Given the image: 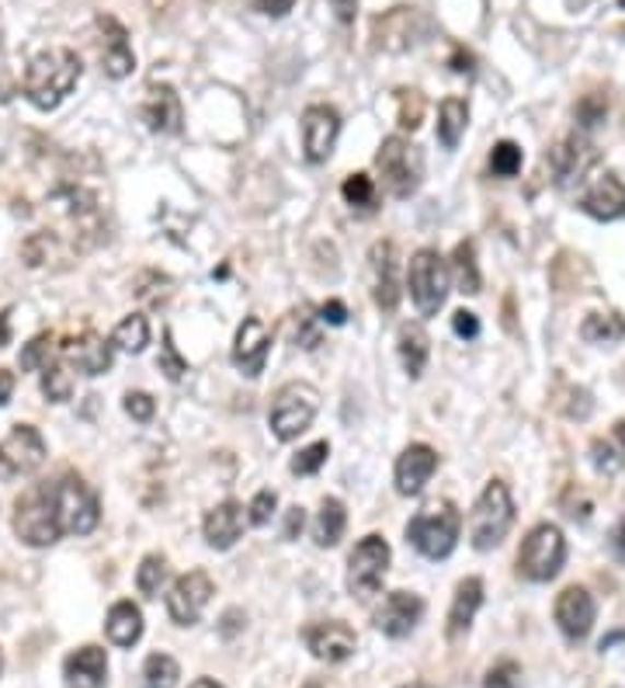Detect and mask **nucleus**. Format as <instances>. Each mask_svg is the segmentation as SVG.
<instances>
[{"instance_id": "1", "label": "nucleus", "mask_w": 625, "mask_h": 688, "mask_svg": "<svg viewBox=\"0 0 625 688\" xmlns=\"http://www.w3.org/2000/svg\"><path fill=\"white\" fill-rule=\"evenodd\" d=\"M80 56L67 46H53L43 49L38 56H32V64L25 70V98L38 112H53L73 94V88L80 84Z\"/></svg>"}, {"instance_id": "2", "label": "nucleus", "mask_w": 625, "mask_h": 688, "mask_svg": "<svg viewBox=\"0 0 625 688\" xmlns=\"http://www.w3.org/2000/svg\"><path fill=\"white\" fill-rule=\"evenodd\" d=\"M14 536L25 546H35V550L53 546V542H59V536H67L63 521H59V504H56L53 480L35 483V488H28L22 497H18V504H14Z\"/></svg>"}, {"instance_id": "3", "label": "nucleus", "mask_w": 625, "mask_h": 688, "mask_svg": "<svg viewBox=\"0 0 625 688\" xmlns=\"http://www.w3.org/2000/svg\"><path fill=\"white\" fill-rule=\"evenodd\" d=\"M462 532V515L452 501H435L425 512H417L407 525V542L420 557L428 560H445Z\"/></svg>"}, {"instance_id": "4", "label": "nucleus", "mask_w": 625, "mask_h": 688, "mask_svg": "<svg viewBox=\"0 0 625 688\" xmlns=\"http://www.w3.org/2000/svg\"><path fill=\"white\" fill-rule=\"evenodd\" d=\"M511 525H514V501H511L508 483L490 480L487 488H483L473 515H470V542H473V550H479V553L494 550V546H500L504 536L511 532Z\"/></svg>"}, {"instance_id": "5", "label": "nucleus", "mask_w": 625, "mask_h": 688, "mask_svg": "<svg viewBox=\"0 0 625 688\" xmlns=\"http://www.w3.org/2000/svg\"><path fill=\"white\" fill-rule=\"evenodd\" d=\"M375 168L382 174V188L393 198H410L420 188V181H425V157L403 136L382 139V147L375 153Z\"/></svg>"}, {"instance_id": "6", "label": "nucleus", "mask_w": 625, "mask_h": 688, "mask_svg": "<svg viewBox=\"0 0 625 688\" xmlns=\"http://www.w3.org/2000/svg\"><path fill=\"white\" fill-rule=\"evenodd\" d=\"M563 560H567V539L556 529V525L542 521L529 532V539L521 542L518 550V574L525 581H553L563 571Z\"/></svg>"}, {"instance_id": "7", "label": "nucleus", "mask_w": 625, "mask_h": 688, "mask_svg": "<svg viewBox=\"0 0 625 688\" xmlns=\"http://www.w3.org/2000/svg\"><path fill=\"white\" fill-rule=\"evenodd\" d=\"M316 411H320V393L310 387V382H289V387H281L275 393L268 424H271L278 442H292L310 428Z\"/></svg>"}, {"instance_id": "8", "label": "nucleus", "mask_w": 625, "mask_h": 688, "mask_svg": "<svg viewBox=\"0 0 625 688\" xmlns=\"http://www.w3.org/2000/svg\"><path fill=\"white\" fill-rule=\"evenodd\" d=\"M449 265L441 261L438 251L425 248L410 257V275H407V286H410V296L417 302L420 317H435L441 307H445V296H449Z\"/></svg>"}, {"instance_id": "9", "label": "nucleus", "mask_w": 625, "mask_h": 688, "mask_svg": "<svg viewBox=\"0 0 625 688\" xmlns=\"http://www.w3.org/2000/svg\"><path fill=\"white\" fill-rule=\"evenodd\" d=\"M46 462V438L35 424H14L0 442V483L32 477Z\"/></svg>"}, {"instance_id": "10", "label": "nucleus", "mask_w": 625, "mask_h": 688, "mask_svg": "<svg viewBox=\"0 0 625 688\" xmlns=\"http://www.w3.org/2000/svg\"><path fill=\"white\" fill-rule=\"evenodd\" d=\"M390 560H393L390 542L382 536H366V539H361L355 546L351 560H348V588H351V595L372 598L382 588L386 574H390Z\"/></svg>"}, {"instance_id": "11", "label": "nucleus", "mask_w": 625, "mask_h": 688, "mask_svg": "<svg viewBox=\"0 0 625 688\" xmlns=\"http://www.w3.org/2000/svg\"><path fill=\"white\" fill-rule=\"evenodd\" d=\"M212 598V577L206 571H188L167 592V612L177 626H195Z\"/></svg>"}, {"instance_id": "12", "label": "nucleus", "mask_w": 625, "mask_h": 688, "mask_svg": "<svg viewBox=\"0 0 625 688\" xmlns=\"http://www.w3.org/2000/svg\"><path fill=\"white\" fill-rule=\"evenodd\" d=\"M268 352H271V331L261 317H244V323L236 328V341H233V366L257 379L268 366Z\"/></svg>"}, {"instance_id": "13", "label": "nucleus", "mask_w": 625, "mask_h": 688, "mask_svg": "<svg viewBox=\"0 0 625 688\" xmlns=\"http://www.w3.org/2000/svg\"><path fill=\"white\" fill-rule=\"evenodd\" d=\"M340 133V115L331 105H310L302 112V150H306L310 164H324L334 153Z\"/></svg>"}, {"instance_id": "14", "label": "nucleus", "mask_w": 625, "mask_h": 688, "mask_svg": "<svg viewBox=\"0 0 625 688\" xmlns=\"http://www.w3.org/2000/svg\"><path fill=\"white\" fill-rule=\"evenodd\" d=\"M94 28H97V49H101V64H105V73L112 80H123L132 73L136 67V53L129 46V32L115 22L112 14H97L94 18Z\"/></svg>"}, {"instance_id": "15", "label": "nucleus", "mask_w": 625, "mask_h": 688, "mask_svg": "<svg viewBox=\"0 0 625 688\" xmlns=\"http://www.w3.org/2000/svg\"><path fill=\"white\" fill-rule=\"evenodd\" d=\"M59 358L80 376H105L112 369V344L97 331H84L59 344Z\"/></svg>"}, {"instance_id": "16", "label": "nucleus", "mask_w": 625, "mask_h": 688, "mask_svg": "<svg viewBox=\"0 0 625 688\" xmlns=\"http://www.w3.org/2000/svg\"><path fill=\"white\" fill-rule=\"evenodd\" d=\"M306 646H310V654L316 661H327V664H340V661H348L355 654V630L348 622H340V619H327V622H313L306 633Z\"/></svg>"}, {"instance_id": "17", "label": "nucleus", "mask_w": 625, "mask_h": 688, "mask_svg": "<svg viewBox=\"0 0 625 688\" xmlns=\"http://www.w3.org/2000/svg\"><path fill=\"white\" fill-rule=\"evenodd\" d=\"M594 616H598V605L588 588H577L574 584V588H567L556 598V626L567 640L588 637L594 630Z\"/></svg>"}, {"instance_id": "18", "label": "nucleus", "mask_w": 625, "mask_h": 688, "mask_svg": "<svg viewBox=\"0 0 625 688\" xmlns=\"http://www.w3.org/2000/svg\"><path fill=\"white\" fill-rule=\"evenodd\" d=\"M435 470H438V452L431 445H425V442L407 445L403 456L396 459V491L403 497H417L425 491V483L435 477Z\"/></svg>"}, {"instance_id": "19", "label": "nucleus", "mask_w": 625, "mask_h": 688, "mask_svg": "<svg viewBox=\"0 0 625 688\" xmlns=\"http://www.w3.org/2000/svg\"><path fill=\"white\" fill-rule=\"evenodd\" d=\"M420 616H425V601L410 592H393V595H386L382 609L375 612V626H379V633L403 640L417 630Z\"/></svg>"}, {"instance_id": "20", "label": "nucleus", "mask_w": 625, "mask_h": 688, "mask_svg": "<svg viewBox=\"0 0 625 688\" xmlns=\"http://www.w3.org/2000/svg\"><path fill=\"white\" fill-rule=\"evenodd\" d=\"M580 209L601 222L618 219L625 213V185L618 181V174H612V171L598 174L588 185V192L580 195Z\"/></svg>"}, {"instance_id": "21", "label": "nucleus", "mask_w": 625, "mask_h": 688, "mask_svg": "<svg viewBox=\"0 0 625 688\" xmlns=\"http://www.w3.org/2000/svg\"><path fill=\"white\" fill-rule=\"evenodd\" d=\"M372 296L382 313H393L400 307V278H396V248L390 240L372 248Z\"/></svg>"}, {"instance_id": "22", "label": "nucleus", "mask_w": 625, "mask_h": 688, "mask_svg": "<svg viewBox=\"0 0 625 688\" xmlns=\"http://www.w3.org/2000/svg\"><path fill=\"white\" fill-rule=\"evenodd\" d=\"M63 678H67V688H105V678H108V657L101 646L88 643L73 651L63 664Z\"/></svg>"}, {"instance_id": "23", "label": "nucleus", "mask_w": 625, "mask_h": 688, "mask_svg": "<svg viewBox=\"0 0 625 688\" xmlns=\"http://www.w3.org/2000/svg\"><path fill=\"white\" fill-rule=\"evenodd\" d=\"M139 115L153 133H181V98L167 84H153L147 101L139 105Z\"/></svg>"}, {"instance_id": "24", "label": "nucleus", "mask_w": 625, "mask_h": 688, "mask_svg": "<svg viewBox=\"0 0 625 688\" xmlns=\"http://www.w3.org/2000/svg\"><path fill=\"white\" fill-rule=\"evenodd\" d=\"M244 508H240L236 501H223L216 504V508L206 515V542L212 546V550H230V546L240 539V532H244Z\"/></svg>"}, {"instance_id": "25", "label": "nucleus", "mask_w": 625, "mask_h": 688, "mask_svg": "<svg viewBox=\"0 0 625 688\" xmlns=\"http://www.w3.org/2000/svg\"><path fill=\"white\" fill-rule=\"evenodd\" d=\"M549 160H553V174H556L559 185H570V181H580V174L594 164V147L588 144V139L570 136L567 144H559L553 150Z\"/></svg>"}, {"instance_id": "26", "label": "nucleus", "mask_w": 625, "mask_h": 688, "mask_svg": "<svg viewBox=\"0 0 625 688\" xmlns=\"http://www.w3.org/2000/svg\"><path fill=\"white\" fill-rule=\"evenodd\" d=\"M479 605H483V581L479 577H466L455 588V601H452V612H449V637L452 640H459L462 633H470Z\"/></svg>"}, {"instance_id": "27", "label": "nucleus", "mask_w": 625, "mask_h": 688, "mask_svg": "<svg viewBox=\"0 0 625 688\" xmlns=\"http://www.w3.org/2000/svg\"><path fill=\"white\" fill-rule=\"evenodd\" d=\"M396 348H400V362H403V369H407V376L420 379V372L428 366V355H431V341H428L425 328H420V323H403L396 334Z\"/></svg>"}, {"instance_id": "28", "label": "nucleus", "mask_w": 625, "mask_h": 688, "mask_svg": "<svg viewBox=\"0 0 625 688\" xmlns=\"http://www.w3.org/2000/svg\"><path fill=\"white\" fill-rule=\"evenodd\" d=\"M105 633L115 646H136L143 637V612L132 601H115L105 619Z\"/></svg>"}, {"instance_id": "29", "label": "nucleus", "mask_w": 625, "mask_h": 688, "mask_svg": "<svg viewBox=\"0 0 625 688\" xmlns=\"http://www.w3.org/2000/svg\"><path fill=\"white\" fill-rule=\"evenodd\" d=\"M345 525H348L345 504H340L337 497H324L320 501L316 521H313V542L320 546V550H331V546H337L340 536H345Z\"/></svg>"}, {"instance_id": "30", "label": "nucleus", "mask_w": 625, "mask_h": 688, "mask_svg": "<svg viewBox=\"0 0 625 688\" xmlns=\"http://www.w3.org/2000/svg\"><path fill=\"white\" fill-rule=\"evenodd\" d=\"M466 123H470V105L462 98H445L438 108V139L445 150H455L462 133H466Z\"/></svg>"}, {"instance_id": "31", "label": "nucleus", "mask_w": 625, "mask_h": 688, "mask_svg": "<svg viewBox=\"0 0 625 688\" xmlns=\"http://www.w3.org/2000/svg\"><path fill=\"white\" fill-rule=\"evenodd\" d=\"M452 272H455V286H459L462 296H476L479 293V268H476V248H473V240H462V244H455Z\"/></svg>"}, {"instance_id": "32", "label": "nucleus", "mask_w": 625, "mask_h": 688, "mask_svg": "<svg viewBox=\"0 0 625 688\" xmlns=\"http://www.w3.org/2000/svg\"><path fill=\"white\" fill-rule=\"evenodd\" d=\"M112 344H115V348L129 352V355H139V352H143L147 344H150V323H147V317H143V313L126 317V320L115 328Z\"/></svg>"}, {"instance_id": "33", "label": "nucleus", "mask_w": 625, "mask_h": 688, "mask_svg": "<svg viewBox=\"0 0 625 688\" xmlns=\"http://www.w3.org/2000/svg\"><path fill=\"white\" fill-rule=\"evenodd\" d=\"M580 337L591 341V344H615V341L625 337V320L618 313H591L588 320H583Z\"/></svg>"}, {"instance_id": "34", "label": "nucleus", "mask_w": 625, "mask_h": 688, "mask_svg": "<svg viewBox=\"0 0 625 688\" xmlns=\"http://www.w3.org/2000/svg\"><path fill=\"white\" fill-rule=\"evenodd\" d=\"M340 195H345V202L358 213H372L379 202V188L369 174H348L345 185H340Z\"/></svg>"}, {"instance_id": "35", "label": "nucleus", "mask_w": 625, "mask_h": 688, "mask_svg": "<svg viewBox=\"0 0 625 688\" xmlns=\"http://www.w3.org/2000/svg\"><path fill=\"white\" fill-rule=\"evenodd\" d=\"M181 678V667L167 654H150L143 664V688H174Z\"/></svg>"}, {"instance_id": "36", "label": "nucleus", "mask_w": 625, "mask_h": 688, "mask_svg": "<svg viewBox=\"0 0 625 688\" xmlns=\"http://www.w3.org/2000/svg\"><path fill=\"white\" fill-rule=\"evenodd\" d=\"M56 362V341H53V334H38V337H32L28 344H25V352H22V358H18V366H22L25 372H43V369H49Z\"/></svg>"}, {"instance_id": "37", "label": "nucleus", "mask_w": 625, "mask_h": 688, "mask_svg": "<svg viewBox=\"0 0 625 688\" xmlns=\"http://www.w3.org/2000/svg\"><path fill=\"white\" fill-rule=\"evenodd\" d=\"M43 393L53 403L70 400V393H73V376H70V366H67L63 358H56L49 369H43Z\"/></svg>"}, {"instance_id": "38", "label": "nucleus", "mask_w": 625, "mask_h": 688, "mask_svg": "<svg viewBox=\"0 0 625 688\" xmlns=\"http://www.w3.org/2000/svg\"><path fill=\"white\" fill-rule=\"evenodd\" d=\"M164 581H167V560L160 553L143 557V563H139V571H136V588L143 592L147 598H153Z\"/></svg>"}, {"instance_id": "39", "label": "nucleus", "mask_w": 625, "mask_h": 688, "mask_svg": "<svg viewBox=\"0 0 625 688\" xmlns=\"http://www.w3.org/2000/svg\"><path fill=\"white\" fill-rule=\"evenodd\" d=\"M521 147L518 144H511V139H500V144L494 147V153H490V171L497 174V177H514L518 171H521Z\"/></svg>"}, {"instance_id": "40", "label": "nucleus", "mask_w": 625, "mask_h": 688, "mask_svg": "<svg viewBox=\"0 0 625 688\" xmlns=\"http://www.w3.org/2000/svg\"><path fill=\"white\" fill-rule=\"evenodd\" d=\"M157 366H160V372H164L167 379H185V372H188V358H181V352H177V344H174V334L171 331H164V344H160V358H157Z\"/></svg>"}, {"instance_id": "41", "label": "nucleus", "mask_w": 625, "mask_h": 688, "mask_svg": "<svg viewBox=\"0 0 625 688\" xmlns=\"http://www.w3.org/2000/svg\"><path fill=\"white\" fill-rule=\"evenodd\" d=\"M327 456H331V445L327 442H313V445H306V449H302L292 459V473L296 477H313L327 462Z\"/></svg>"}, {"instance_id": "42", "label": "nucleus", "mask_w": 625, "mask_h": 688, "mask_svg": "<svg viewBox=\"0 0 625 688\" xmlns=\"http://www.w3.org/2000/svg\"><path fill=\"white\" fill-rule=\"evenodd\" d=\"M400 98V126L403 129H417L420 118H425V98H420V91H396Z\"/></svg>"}, {"instance_id": "43", "label": "nucleus", "mask_w": 625, "mask_h": 688, "mask_svg": "<svg viewBox=\"0 0 625 688\" xmlns=\"http://www.w3.org/2000/svg\"><path fill=\"white\" fill-rule=\"evenodd\" d=\"M310 313H313L310 307H299V313L292 317V341L299 348H316L320 344V331L313 328V320H320V317H310Z\"/></svg>"}, {"instance_id": "44", "label": "nucleus", "mask_w": 625, "mask_h": 688, "mask_svg": "<svg viewBox=\"0 0 625 688\" xmlns=\"http://www.w3.org/2000/svg\"><path fill=\"white\" fill-rule=\"evenodd\" d=\"M483 688H521V667L514 661H500L497 667L487 672Z\"/></svg>"}, {"instance_id": "45", "label": "nucleus", "mask_w": 625, "mask_h": 688, "mask_svg": "<svg viewBox=\"0 0 625 688\" xmlns=\"http://www.w3.org/2000/svg\"><path fill=\"white\" fill-rule=\"evenodd\" d=\"M275 504H278V494L275 491H257L254 494V501H251V515H247V521L251 525H268L271 521V512H275Z\"/></svg>"}, {"instance_id": "46", "label": "nucleus", "mask_w": 625, "mask_h": 688, "mask_svg": "<svg viewBox=\"0 0 625 688\" xmlns=\"http://www.w3.org/2000/svg\"><path fill=\"white\" fill-rule=\"evenodd\" d=\"M604 112H609V101H604V98H583L580 105H577V118H580L583 129L598 126L601 118H604Z\"/></svg>"}, {"instance_id": "47", "label": "nucleus", "mask_w": 625, "mask_h": 688, "mask_svg": "<svg viewBox=\"0 0 625 688\" xmlns=\"http://www.w3.org/2000/svg\"><path fill=\"white\" fill-rule=\"evenodd\" d=\"M153 411H157V403H153L150 393H139V390H136V393L126 397V414H129L132 421H150Z\"/></svg>"}, {"instance_id": "48", "label": "nucleus", "mask_w": 625, "mask_h": 688, "mask_svg": "<svg viewBox=\"0 0 625 688\" xmlns=\"http://www.w3.org/2000/svg\"><path fill=\"white\" fill-rule=\"evenodd\" d=\"M452 331H455L459 337H466V341L479 337V320H476V313H470V310H455V313H452Z\"/></svg>"}, {"instance_id": "49", "label": "nucleus", "mask_w": 625, "mask_h": 688, "mask_svg": "<svg viewBox=\"0 0 625 688\" xmlns=\"http://www.w3.org/2000/svg\"><path fill=\"white\" fill-rule=\"evenodd\" d=\"M302 525H306V512H302L299 504H296V508H289V512H286V529H281V539H286V542L299 539Z\"/></svg>"}, {"instance_id": "50", "label": "nucleus", "mask_w": 625, "mask_h": 688, "mask_svg": "<svg viewBox=\"0 0 625 688\" xmlns=\"http://www.w3.org/2000/svg\"><path fill=\"white\" fill-rule=\"evenodd\" d=\"M320 320L324 323H334V328H340V323L348 320V307L340 299H327L324 307H320Z\"/></svg>"}, {"instance_id": "51", "label": "nucleus", "mask_w": 625, "mask_h": 688, "mask_svg": "<svg viewBox=\"0 0 625 688\" xmlns=\"http://www.w3.org/2000/svg\"><path fill=\"white\" fill-rule=\"evenodd\" d=\"M254 4H257L261 14H268V18H286L296 8V0H254Z\"/></svg>"}, {"instance_id": "52", "label": "nucleus", "mask_w": 625, "mask_h": 688, "mask_svg": "<svg viewBox=\"0 0 625 688\" xmlns=\"http://www.w3.org/2000/svg\"><path fill=\"white\" fill-rule=\"evenodd\" d=\"M473 64H476V59H473V53H470V49H462V46H455V49H452L449 67H452L455 73H473Z\"/></svg>"}, {"instance_id": "53", "label": "nucleus", "mask_w": 625, "mask_h": 688, "mask_svg": "<svg viewBox=\"0 0 625 688\" xmlns=\"http://www.w3.org/2000/svg\"><path fill=\"white\" fill-rule=\"evenodd\" d=\"M331 8H334V14H337V22L351 25V22H355V14H358V0H331Z\"/></svg>"}, {"instance_id": "54", "label": "nucleus", "mask_w": 625, "mask_h": 688, "mask_svg": "<svg viewBox=\"0 0 625 688\" xmlns=\"http://www.w3.org/2000/svg\"><path fill=\"white\" fill-rule=\"evenodd\" d=\"M11 393H14V372L11 369H0V408H4V403L11 400Z\"/></svg>"}, {"instance_id": "55", "label": "nucleus", "mask_w": 625, "mask_h": 688, "mask_svg": "<svg viewBox=\"0 0 625 688\" xmlns=\"http://www.w3.org/2000/svg\"><path fill=\"white\" fill-rule=\"evenodd\" d=\"M612 546H615V553L625 560V515H622V521L615 525V532H612Z\"/></svg>"}, {"instance_id": "56", "label": "nucleus", "mask_w": 625, "mask_h": 688, "mask_svg": "<svg viewBox=\"0 0 625 688\" xmlns=\"http://www.w3.org/2000/svg\"><path fill=\"white\" fill-rule=\"evenodd\" d=\"M11 341V310H0V348Z\"/></svg>"}, {"instance_id": "57", "label": "nucleus", "mask_w": 625, "mask_h": 688, "mask_svg": "<svg viewBox=\"0 0 625 688\" xmlns=\"http://www.w3.org/2000/svg\"><path fill=\"white\" fill-rule=\"evenodd\" d=\"M188 688H223L219 681H212V678H198V681H192Z\"/></svg>"}, {"instance_id": "58", "label": "nucleus", "mask_w": 625, "mask_h": 688, "mask_svg": "<svg viewBox=\"0 0 625 688\" xmlns=\"http://www.w3.org/2000/svg\"><path fill=\"white\" fill-rule=\"evenodd\" d=\"M615 438H618V445L625 449V421H618V424H615Z\"/></svg>"}, {"instance_id": "59", "label": "nucleus", "mask_w": 625, "mask_h": 688, "mask_svg": "<svg viewBox=\"0 0 625 688\" xmlns=\"http://www.w3.org/2000/svg\"><path fill=\"white\" fill-rule=\"evenodd\" d=\"M403 688H428V685H420V681H414V685H403Z\"/></svg>"}, {"instance_id": "60", "label": "nucleus", "mask_w": 625, "mask_h": 688, "mask_svg": "<svg viewBox=\"0 0 625 688\" xmlns=\"http://www.w3.org/2000/svg\"><path fill=\"white\" fill-rule=\"evenodd\" d=\"M0 672H4V654H0Z\"/></svg>"}, {"instance_id": "61", "label": "nucleus", "mask_w": 625, "mask_h": 688, "mask_svg": "<svg viewBox=\"0 0 625 688\" xmlns=\"http://www.w3.org/2000/svg\"><path fill=\"white\" fill-rule=\"evenodd\" d=\"M0 38H4V28H0Z\"/></svg>"}, {"instance_id": "62", "label": "nucleus", "mask_w": 625, "mask_h": 688, "mask_svg": "<svg viewBox=\"0 0 625 688\" xmlns=\"http://www.w3.org/2000/svg\"><path fill=\"white\" fill-rule=\"evenodd\" d=\"M618 4H622V8H625V0H618Z\"/></svg>"}]
</instances>
